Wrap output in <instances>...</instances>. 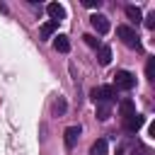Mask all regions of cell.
<instances>
[{"instance_id":"cell-16","label":"cell","mask_w":155,"mask_h":155,"mask_svg":"<svg viewBox=\"0 0 155 155\" xmlns=\"http://www.w3.org/2000/svg\"><path fill=\"white\" fill-rule=\"evenodd\" d=\"M82 39H85V44H87V46H92V48H99V39H97V36H92V34H85Z\"/></svg>"},{"instance_id":"cell-2","label":"cell","mask_w":155,"mask_h":155,"mask_svg":"<svg viewBox=\"0 0 155 155\" xmlns=\"http://www.w3.org/2000/svg\"><path fill=\"white\" fill-rule=\"evenodd\" d=\"M114 85H116V90H133L136 75L128 73V70H119V73L114 75Z\"/></svg>"},{"instance_id":"cell-6","label":"cell","mask_w":155,"mask_h":155,"mask_svg":"<svg viewBox=\"0 0 155 155\" xmlns=\"http://www.w3.org/2000/svg\"><path fill=\"white\" fill-rule=\"evenodd\" d=\"M46 12H48L51 22H61V19L65 17V10H63V5H58V2H51V5H46Z\"/></svg>"},{"instance_id":"cell-19","label":"cell","mask_w":155,"mask_h":155,"mask_svg":"<svg viewBox=\"0 0 155 155\" xmlns=\"http://www.w3.org/2000/svg\"><path fill=\"white\" fill-rule=\"evenodd\" d=\"M82 5H85V7H99L102 0H82Z\"/></svg>"},{"instance_id":"cell-18","label":"cell","mask_w":155,"mask_h":155,"mask_svg":"<svg viewBox=\"0 0 155 155\" xmlns=\"http://www.w3.org/2000/svg\"><path fill=\"white\" fill-rule=\"evenodd\" d=\"M145 27H148V29H155V12L145 17Z\"/></svg>"},{"instance_id":"cell-1","label":"cell","mask_w":155,"mask_h":155,"mask_svg":"<svg viewBox=\"0 0 155 155\" xmlns=\"http://www.w3.org/2000/svg\"><path fill=\"white\" fill-rule=\"evenodd\" d=\"M116 34H119V39L126 44V46H131V48H140V39H138V34H136V29H131V27H126V24H121V27H116Z\"/></svg>"},{"instance_id":"cell-7","label":"cell","mask_w":155,"mask_h":155,"mask_svg":"<svg viewBox=\"0 0 155 155\" xmlns=\"http://www.w3.org/2000/svg\"><path fill=\"white\" fill-rule=\"evenodd\" d=\"M119 114H121L124 119L133 116V114H136V104H133L131 99H121V104H119Z\"/></svg>"},{"instance_id":"cell-17","label":"cell","mask_w":155,"mask_h":155,"mask_svg":"<svg viewBox=\"0 0 155 155\" xmlns=\"http://www.w3.org/2000/svg\"><path fill=\"white\" fill-rule=\"evenodd\" d=\"M53 111H56V114H63V111H65V99H63V97H58V99L53 102Z\"/></svg>"},{"instance_id":"cell-4","label":"cell","mask_w":155,"mask_h":155,"mask_svg":"<svg viewBox=\"0 0 155 155\" xmlns=\"http://www.w3.org/2000/svg\"><path fill=\"white\" fill-rule=\"evenodd\" d=\"M145 124V119L140 116V114H133V116H128V119H124V128L128 131V133H136L140 126Z\"/></svg>"},{"instance_id":"cell-12","label":"cell","mask_w":155,"mask_h":155,"mask_svg":"<svg viewBox=\"0 0 155 155\" xmlns=\"http://www.w3.org/2000/svg\"><path fill=\"white\" fill-rule=\"evenodd\" d=\"M107 150H109L107 140H104V138H99V140H94V143H92V148H90V155H107Z\"/></svg>"},{"instance_id":"cell-14","label":"cell","mask_w":155,"mask_h":155,"mask_svg":"<svg viewBox=\"0 0 155 155\" xmlns=\"http://www.w3.org/2000/svg\"><path fill=\"white\" fill-rule=\"evenodd\" d=\"M97 61H99V65H109V61H111V48H109V46H99Z\"/></svg>"},{"instance_id":"cell-13","label":"cell","mask_w":155,"mask_h":155,"mask_svg":"<svg viewBox=\"0 0 155 155\" xmlns=\"http://www.w3.org/2000/svg\"><path fill=\"white\" fill-rule=\"evenodd\" d=\"M56 29H58V22H51V19L44 22V24H41V39H51Z\"/></svg>"},{"instance_id":"cell-15","label":"cell","mask_w":155,"mask_h":155,"mask_svg":"<svg viewBox=\"0 0 155 155\" xmlns=\"http://www.w3.org/2000/svg\"><path fill=\"white\" fill-rule=\"evenodd\" d=\"M145 75H148V80H155V58L148 61V65H145Z\"/></svg>"},{"instance_id":"cell-5","label":"cell","mask_w":155,"mask_h":155,"mask_svg":"<svg viewBox=\"0 0 155 155\" xmlns=\"http://www.w3.org/2000/svg\"><path fill=\"white\" fill-rule=\"evenodd\" d=\"M90 22H92V27L97 29V34H107V31H109V19H107L104 15H92Z\"/></svg>"},{"instance_id":"cell-10","label":"cell","mask_w":155,"mask_h":155,"mask_svg":"<svg viewBox=\"0 0 155 155\" xmlns=\"http://www.w3.org/2000/svg\"><path fill=\"white\" fill-rule=\"evenodd\" d=\"M53 46H56V51H61V53H68V51H70V41H68L65 34H58L56 41H53Z\"/></svg>"},{"instance_id":"cell-9","label":"cell","mask_w":155,"mask_h":155,"mask_svg":"<svg viewBox=\"0 0 155 155\" xmlns=\"http://www.w3.org/2000/svg\"><path fill=\"white\" fill-rule=\"evenodd\" d=\"M126 17H128L133 24H140V19H143V12H140L136 5H126Z\"/></svg>"},{"instance_id":"cell-8","label":"cell","mask_w":155,"mask_h":155,"mask_svg":"<svg viewBox=\"0 0 155 155\" xmlns=\"http://www.w3.org/2000/svg\"><path fill=\"white\" fill-rule=\"evenodd\" d=\"M63 136H65V145H68V148H73V145H75V140H78V136H80V126H68Z\"/></svg>"},{"instance_id":"cell-11","label":"cell","mask_w":155,"mask_h":155,"mask_svg":"<svg viewBox=\"0 0 155 155\" xmlns=\"http://www.w3.org/2000/svg\"><path fill=\"white\" fill-rule=\"evenodd\" d=\"M109 114H111V102H99L97 104V119L99 121H107Z\"/></svg>"},{"instance_id":"cell-3","label":"cell","mask_w":155,"mask_h":155,"mask_svg":"<svg viewBox=\"0 0 155 155\" xmlns=\"http://www.w3.org/2000/svg\"><path fill=\"white\" fill-rule=\"evenodd\" d=\"M114 94H116V90H114L111 85H102V87H94V90H92V99H94V104H99V102H111Z\"/></svg>"}]
</instances>
